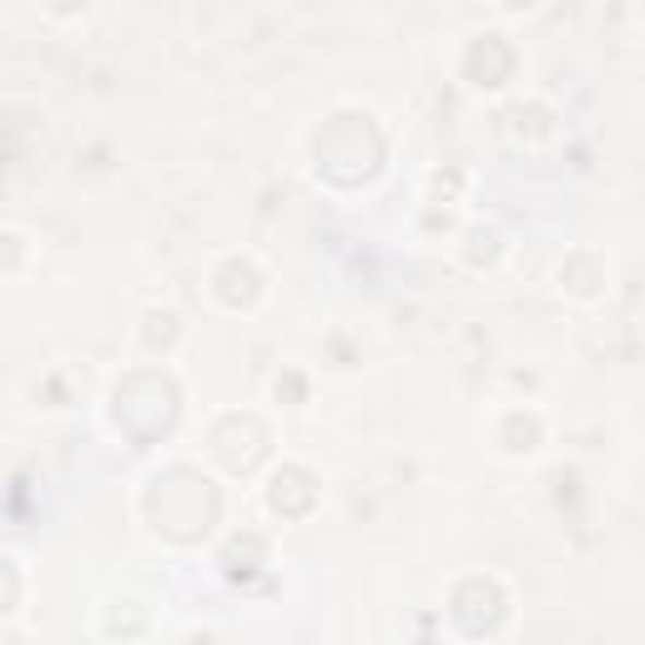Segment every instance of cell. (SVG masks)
Here are the masks:
<instances>
[{"instance_id": "6da1fadb", "label": "cell", "mask_w": 645, "mask_h": 645, "mask_svg": "<svg viewBox=\"0 0 645 645\" xmlns=\"http://www.w3.org/2000/svg\"><path fill=\"white\" fill-rule=\"evenodd\" d=\"M217 489L198 475V469H167V475L152 479V494H146V510L157 519V529L177 535V540H192V535H207V525L217 519Z\"/></svg>"}, {"instance_id": "7a4b0ae2", "label": "cell", "mask_w": 645, "mask_h": 645, "mask_svg": "<svg viewBox=\"0 0 645 645\" xmlns=\"http://www.w3.org/2000/svg\"><path fill=\"white\" fill-rule=\"evenodd\" d=\"M454 620H459L469 635H485V631H500V620H504V590L494 585V580L475 575V580H464L459 590H454Z\"/></svg>"}, {"instance_id": "3957f363", "label": "cell", "mask_w": 645, "mask_h": 645, "mask_svg": "<svg viewBox=\"0 0 645 645\" xmlns=\"http://www.w3.org/2000/svg\"><path fill=\"white\" fill-rule=\"evenodd\" d=\"M464 71H469L475 86H504L514 71V51L500 36H479L475 46H469V56H464Z\"/></svg>"}, {"instance_id": "277c9868", "label": "cell", "mask_w": 645, "mask_h": 645, "mask_svg": "<svg viewBox=\"0 0 645 645\" xmlns=\"http://www.w3.org/2000/svg\"><path fill=\"white\" fill-rule=\"evenodd\" d=\"M318 500V485L308 469H283V475L273 479V494H267V504H273L277 514H288V519H298V514H308Z\"/></svg>"}, {"instance_id": "5b68a950", "label": "cell", "mask_w": 645, "mask_h": 645, "mask_svg": "<svg viewBox=\"0 0 645 645\" xmlns=\"http://www.w3.org/2000/svg\"><path fill=\"white\" fill-rule=\"evenodd\" d=\"M263 292V277H258V267L242 263V258H232V263L217 267V298L232 308H248L252 298Z\"/></svg>"}, {"instance_id": "8992f818", "label": "cell", "mask_w": 645, "mask_h": 645, "mask_svg": "<svg viewBox=\"0 0 645 645\" xmlns=\"http://www.w3.org/2000/svg\"><path fill=\"white\" fill-rule=\"evenodd\" d=\"M267 560V545L258 540V535H238V540L223 550V565H227V575H252V570Z\"/></svg>"}, {"instance_id": "52a82bcc", "label": "cell", "mask_w": 645, "mask_h": 645, "mask_svg": "<svg viewBox=\"0 0 645 645\" xmlns=\"http://www.w3.org/2000/svg\"><path fill=\"white\" fill-rule=\"evenodd\" d=\"M504 444L514 449V454H519V449H540V419H535V414H510V419H504Z\"/></svg>"}, {"instance_id": "ba28073f", "label": "cell", "mask_w": 645, "mask_h": 645, "mask_svg": "<svg viewBox=\"0 0 645 645\" xmlns=\"http://www.w3.org/2000/svg\"><path fill=\"white\" fill-rule=\"evenodd\" d=\"M510 127L535 142V136L550 132V111H545V106H510Z\"/></svg>"}, {"instance_id": "9c48e42d", "label": "cell", "mask_w": 645, "mask_h": 645, "mask_svg": "<svg viewBox=\"0 0 645 645\" xmlns=\"http://www.w3.org/2000/svg\"><path fill=\"white\" fill-rule=\"evenodd\" d=\"M560 283H570L575 292H595V288H600V273H595V258H585V252H580V258H570V263L560 267Z\"/></svg>"}, {"instance_id": "30bf717a", "label": "cell", "mask_w": 645, "mask_h": 645, "mask_svg": "<svg viewBox=\"0 0 645 645\" xmlns=\"http://www.w3.org/2000/svg\"><path fill=\"white\" fill-rule=\"evenodd\" d=\"M171 338H177V313H152L146 318V343H152V348H167Z\"/></svg>"}, {"instance_id": "8fae6325", "label": "cell", "mask_w": 645, "mask_h": 645, "mask_svg": "<svg viewBox=\"0 0 645 645\" xmlns=\"http://www.w3.org/2000/svg\"><path fill=\"white\" fill-rule=\"evenodd\" d=\"M494 252H500V238H494L489 227H475V232H469V263H489Z\"/></svg>"}, {"instance_id": "7c38bea8", "label": "cell", "mask_w": 645, "mask_h": 645, "mask_svg": "<svg viewBox=\"0 0 645 645\" xmlns=\"http://www.w3.org/2000/svg\"><path fill=\"white\" fill-rule=\"evenodd\" d=\"M277 398H288V404H303V379H298V373H283V379H277Z\"/></svg>"}, {"instance_id": "4fadbf2b", "label": "cell", "mask_w": 645, "mask_h": 645, "mask_svg": "<svg viewBox=\"0 0 645 645\" xmlns=\"http://www.w3.org/2000/svg\"><path fill=\"white\" fill-rule=\"evenodd\" d=\"M419 645H439V641H419Z\"/></svg>"}]
</instances>
